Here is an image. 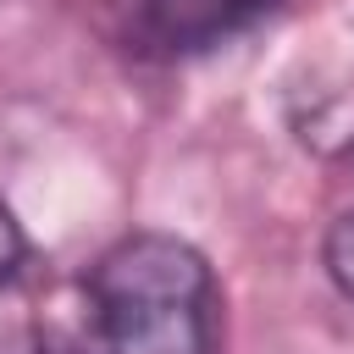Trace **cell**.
Instances as JSON below:
<instances>
[{"mask_svg": "<svg viewBox=\"0 0 354 354\" xmlns=\"http://www.w3.org/2000/svg\"><path fill=\"white\" fill-rule=\"evenodd\" d=\"M83 354H216V277L177 232H127L83 277Z\"/></svg>", "mask_w": 354, "mask_h": 354, "instance_id": "obj_1", "label": "cell"}, {"mask_svg": "<svg viewBox=\"0 0 354 354\" xmlns=\"http://www.w3.org/2000/svg\"><path fill=\"white\" fill-rule=\"evenodd\" d=\"M277 0H127V39L138 55L188 61L243 28H254Z\"/></svg>", "mask_w": 354, "mask_h": 354, "instance_id": "obj_2", "label": "cell"}, {"mask_svg": "<svg viewBox=\"0 0 354 354\" xmlns=\"http://www.w3.org/2000/svg\"><path fill=\"white\" fill-rule=\"evenodd\" d=\"M326 271H332V282L354 299V210H343V216L332 221V232H326Z\"/></svg>", "mask_w": 354, "mask_h": 354, "instance_id": "obj_3", "label": "cell"}, {"mask_svg": "<svg viewBox=\"0 0 354 354\" xmlns=\"http://www.w3.org/2000/svg\"><path fill=\"white\" fill-rule=\"evenodd\" d=\"M22 266H28V238H22V221L0 199V282H11Z\"/></svg>", "mask_w": 354, "mask_h": 354, "instance_id": "obj_4", "label": "cell"}]
</instances>
